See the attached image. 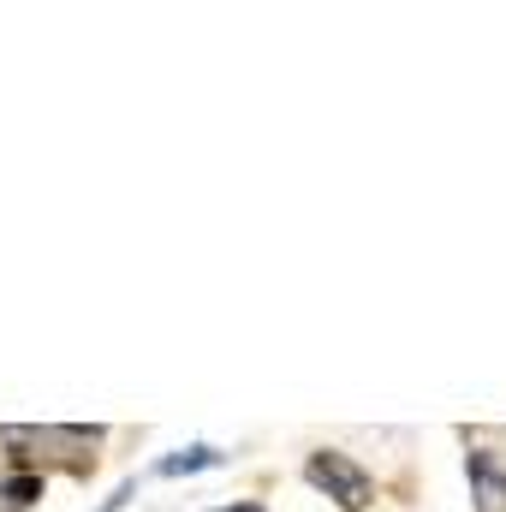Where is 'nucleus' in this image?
<instances>
[{
  "instance_id": "obj_1",
  "label": "nucleus",
  "mask_w": 506,
  "mask_h": 512,
  "mask_svg": "<svg viewBox=\"0 0 506 512\" xmlns=\"http://www.w3.org/2000/svg\"><path fill=\"white\" fill-rule=\"evenodd\" d=\"M304 477H310L316 489H328V501H340L346 512H364V507H370V471H364L358 459H346V453H334V447H322V453H310V465H304Z\"/></svg>"
},
{
  "instance_id": "obj_2",
  "label": "nucleus",
  "mask_w": 506,
  "mask_h": 512,
  "mask_svg": "<svg viewBox=\"0 0 506 512\" xmlns=\"http://www.w3.org/2000/svg\"><path fill=\"white\" fill-rule=\"evenodd\" d=\"M471 483H477V512H506V471L489 453H471Z\"/></svg>"
},
{
  "instance_id": "obj_3",
  "label": "nucleus",
  "mask_w": 506,
  "mask_h": 512,
  "mask_svg": "<svg viewBox=\"0 0 506 512\" xmlns=\"http://www.w3.org/2000/svg\"><path fill=\"white\" fill-rule=\"evenodd\" d=\"M221 459H227L221 447H179V453H167L155 471H161V477H191V471H209V465H221Z\"/></svg>"
},
{
  "instance_id": "obj_4",
  "label": "nucleus",
  "mask_w": 506,
  "mask_h": 512,
  "mask_svg": "<svg viewBox=\"0 0 506 512\" xmlns=\"http://www.w3.org/2000/svg\"><path fill=\"white\" fill-rule=\"evenodd\" d=\"M233 512H262V507H233Z\"/></svg>"
}]
</instances>
